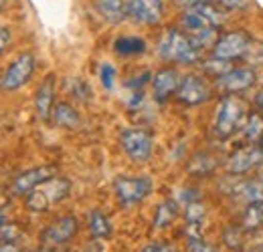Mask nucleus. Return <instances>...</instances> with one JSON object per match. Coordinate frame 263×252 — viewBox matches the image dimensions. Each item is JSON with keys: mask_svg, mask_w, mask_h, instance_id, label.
<instances>
[{"mask_svg": "<svg viewBox=\"0 0 263 252\" xmlns=\"http://www.w3.org/2000/svg\"><path fill=\"white\" fill-rule=\"evenodd\" d=\"M142 252H176V250L172 246H168V244H158L156 242V244H148Z\"/></svg>", "mask_w": 263, "mask_h": 252, "instance_id": "34", "label": "nucleus"}, {"mask_svg": "<svg viewBox=\"0 0 263 252\" xmlns=\"http://www.w3.org/2000/svg\"><path fill=\"white\" fill-rule=\"evenodd\" d=\"M71 192V182L61 176H53L27 194V208L33 212H47L51 206L63 202Z\"/></svg>", "mask_w": 263, "mask_h": 252, "instance_id": "3", "label": "nucleus"}, {"mask_svg": "<svg viewBox=\"0 0 263 252\" xmlns=\"http://www.w3.org/2000/svg\"><path fill=\"white\" fill-rule=\"evenodd\" d=\"M51 117H53V123L55 125L65 127V129H75V127H79V123H81V117H79L77 109L73 105L65 103V101L55 103Z\"/></svg>", "mask_w": 263, "mask_h": 252, "instance_id": "19", "label": "nucleus"}, {"mask_svg": "<svg viewBox=\"0 0 263 252\" xmlns=\"http://www.w3.org/2000/svg\"><path fill=\"white\" fill-rule=\"evenodd\" d=\"M261 133H263V115H259L257 111H255V113H249L245 125L241 129L243 139H245L247 143H257L259 137H261Z\"/></svg>", "mask_w": 263, "mask_h": 252, "instance_id": "21", "label": "nucleus"}, {"mask_svg": "<svg viewBox=\"0 0 263 252\" xmlns=\"http://www.w3.org/2000/svg\"><path fill=\"white\" fill-rule=\"evenodd\" d=\"M247 117H249V107H247V101L243 97L223 95V99L217 107L213 131L219 139H229L237 131L243 129Z\"/></svg>", "mask_w": 263, "mask_h": 252, "instance_id": "1", "label": "nucleus"}, {"mask_svg": "<svg viewBox=\"0 0 263 252\" xmlns=\"http://www.w3.org/2000/svg\"><path fill=\"white\" fill-rule=\"evenodd\" d=\"M204 214H206V208H204V204H200L198 200L191 202V204H186V212H184V216H186V222H189V224H202Z\"/></svg>", "mask_w": 263, "mask_h": 252, "instance_id": "24", "label": "nucleus"}, {"mask_svg": "<svg viewBox=\"0 0 263 252\" xmlns=\"http://www.w3.org/2000/svg\"><path fill=\"white\" fill-rule=\"evenodd\" d=\"M152 188H154V182L148 176H134V178L132 176H120L114 182L116 198L124 206L140 204L142 200H146L150 196Z\"/></svg>", "mask_w": 263, "mask_h": 252, "instance_id": "6", "label": "nucleus"}, {"mask_svg": "<svg viewBox=\"0 0 263 252\" xmlns=\"http://www.w3.org/2000/svg\"><path fill=\"white\" fill-rule=\"evenodd\" d=\"M197 165H200V167L195 170L193 174H197V176H206V174H211V172L215 170V159L211 158L209 154H198L197 158L191 161V170L197 167Z\"/></svg>", "mask_w": 263, "mask_h": 252, "instance_id": "25", "label": "nucleus"}, {"mask_svg": "<svg viewBox=\"0 0 263 252\" xmlns=\"http://www.w3.org/2000/svg\"><path fill=\"white\" fill-rule=\"evenodd\" d=\"M98 12L109 25H120L130 18V0H98Z\"/></svg>", "mask_w": 263, "mask_h": 252, "instance_id": "16", "label": "nucleus"}, {"mask_svg": "<svg viewBox=\"0 0 263 252\" xmlns=\"http://www.w3.org/2000/svg\"><path fill=\"white\" fill-rule=\"evenodd\" d=\"M114 51L120 57H136L146 53V40L136 34H124L114 40Z\"/></svg>", "mask_w": 263, "mask_h": 252, "instance_id": "18", "label": "nucleus"}, {"mask_svg": "<svg viewBox=\"0 0 263 252\" xmlns=\"http://www.w3.org/2000/svg\"><path fill=\"white\" fill-rule=\"evenodd\" d=\"M200 47L197 40L184 31L168 29L160 40V57L168 63L193 65L200 57Z\"/></svg>", "mask_w": 263, "mask_h": 252, "instance_id": "2", "label": "nucleus"}, {"mask_svg": "<svg viewBox=\"0 0 263 252\" xmlns=\"http://www.w3.org/2000/svg\"><path fill=\"white\" fill-rule=\"evenodd\" d=\"M2 4H4V0H0V8H2Z\"/></svg>", "mask_w": 263, "mask_h": 252, "instance_id": "40", "label": "nucleus"}, {"mask_svg": "<svg viewBox=\"0 0 263 252\" xmlns=\"http://www.w3.org/2000/svg\"><path fill=\"white\" fill-rule=\"evenodd\" d=\"M120 143L124 154L136 161V163H146L152 158L154 152V139L150 135V131L140 129V127H128L120 133Z\"/></svg>", "mask_w": 263, "mask_h": 252, "instance_id": "5", "label": "nucleus"}, {"mask_svg": "<svg viewBox=\"0 0 263 252\" xmlns=\"http://www.w3.org/2000/svg\"><path fill=\"white\" fill-rule=\"evenodd\" d=\"M69 91H71L73 97H77L79 101H87L91 97V87L83 79H71L69 81Z\"/></svg>", "mask_w": 263, "mask_h": 252, "instance_id": "26", "label": "nucleus"}, {"mask_svg": "<svg viewBox=\"0 0 263 252\" xmlns=\"http://www.w3.org/2000/svg\"><path fill=\"white\" fill-rule=\"evenodd\" d=\"M164 16L162 0H130V18L136 25L152 27L158 25Z\"/></svg>", "mask_w": 263, "mask_h": 252, "instance_id": "11", "label": "nucleus"}, {"mask_svg": "<svg viewBox=\"0 0 263 252\" xmlns=\"http://www.w3.org/2000/svg\"><path fill=\"white\" fill-rule=\"evenodd\" d=\"M89 232H91L93 238H107L111 234V222L101 210L91 212V216H89Z\"/></svg>", "mask_w": 263, "mask_h": 252, "instance_id": "22", "label": "nucleus"}, {"mask_svg": "<svg viewBox=\"0 0 263 252\" xmlns=\"http://www.w3.org/2000/svg\"><path fill=\"white\" fill-rule=\"evenodd\" d=\"M99 81L105 89H111L114 87V81H116V67L111 63H103L99 69Z\"/></svg>", "mask_w": 263, "mask_h": 252, "instance_id": "28", "label": "nucleus"}, {"mask_svg": "<svg viewBox=\"0 0 263 252\" xmlns=\"http://www.w3.org/2000/svg\"><path fill=\"white\" fill-rule=\"evenodd\" d=\"M36 252H43V250H36Z\"/></svg>", "mask_w": 263, "mask_h": 252, "instance_id": "41", "label": "nucleus"}, {"mask_svg": "<svg viewBox=\"0 0 263 252\" xmlns=\"http://www.w3.org/2000/svg\"><path fill=\"white\" fill-rule=\"evenodd\" d=\"M180 8H193V6H198V4H209V2H213V0H174ZM215 4V2H213Z\"/></svg>", "mask_w": 263, "mask_h": 252, "instance_id": "33", "label": "nucleus"}, {"mask_svg": "<svg viewBox=\"0 0 263 252\" xmlns=\"http://www.w3.org/2000/svg\"><path fill=\"white\" fill-rule=\"evenodd\" d=\"M255 40L245 31H231L221 34L213 43V57L223 59V61H235L249 57L253 53Z\"/></svg>", "mask_w": 263, "mask_h": 252, "instance_id": "4", "label": "nucleus"}, {"mask_svg": "<svg viewBox=\"0 0 263 252\" xmlns=\"http://www.w3.org/2000/svg\"><path fill=\"white\" fill-rule=\"evenodd\" d=\"M263 224V202L261 204H249L243 212V230H255Z\"/></svg>", "mask_w": 263, "mask_h": 252, "instance_id": "23", "label": "nucleus"}, {"mask_svg": "<svg viewBox=\"0 0 263 252\" xmlns=\"http://www.w3.org/2000/svg\"><path fill=\"white\" fill-rule=\"evenodd\" d=\"M223 240H225V244L229 246V248H239L241 246V228H237V226H231L225 230V234H223Z\"/></svg>", "mask_w": 263, "mask_h": 252, "instance_id": "30", "label": "nucleus"}, {"mask_svg": "<svg viewBox=\"0 0 263 252\" xmlns=\"http://www.w3.org/2000/svg\"><path fill=\"white\" fill-rule=\"evenodd\" d=\"M217 6H221L223 10H243L247 8L253 0H213Z\"/></svg>", "mask_w": 263, "mask_h": 252, "instance_id": "31", "label": "nucleus"}, {"mask_svg": "<svg viewBox=\"0 0 263 252\" xmlns=\"http://www.w3.org/2000/svg\"><path fill=\"white\" fill-rule=\"evenodd\" d=\"M257 83V73L253 69L241 67V69H231L223 77L217 79V89L223 91V95H237L241 91L251 89Z\"/></svg>", "mask_w": 263, "mask_h": 252, "instance_id": "10", "label": "nucleus"}, {"mask_svg": "<svg viewBox=\"0 0 263 252\" xmlns=\"http://www.w3.org/2000/svg\"><path fill=\"white\" fill-rule=\"evenodd\" d=\"M79 230V222L75 216H63L59 220H55L53 224L47 226V230L41 234V240L43 244L47 246H59V244H65L69 242Z\"/></svg>", "mask_w": 263, "mask_h": 252, "instance_id": "12", "label": "nucleus"}, {"mask_svg": "<svg viewBox=\"0 0 263 252\" xmlns=\"http://www.w3.org/2000/svg\"><path fill=\"white\" fill-rule=\"evenodd\" d=\"M180 85V75L176 69L172 67H164L160 69L154 77H152V91H154V99L158 103H164L170 95H174L178 91Z\"/></svg>", "mask_w": 263, "mask_h": 252, "instance_id": "14", "label": "nucleus"}, {"mask_svg": "<svg viewBox=\"0 0 263 252\" xmlns=\"http://www.w3.org/2000/svg\"><path fill=\"white\" fill-rule=\"evenodd\" d=\"M235 198L243 204H261L263 202V178H249V180H241L235 190H233Z\"/></svg>", "mask_w": 263, "mask_h": 252, "instance_id": "17", "label": "nucleus"}, {"mask_svg": "<svg viewBox=\"0 0 263 252\" xmlns=\"http://www.w3.org/2000/svg\"><path fill=\"white\" fill-rule=\"evenodd\" d=\"M249 252H263V246H255V248H251Z\"/></svg>", "mask_w": 263, "mask_h": 252, "instance_id": "39", "label": "nucleus"}, {"mask_svg": "<svg viewBox=\"0 0 263 252\" xmlns=\"http://www.w3.org/2000/svg\"><path fill=\"white\" fill-rule=\"evenodd\" d=\"M55 176V167L53 165H41V167H33L29 172H23L21 176H16L12 190L16 196H27L31 190H34L39 184H43L45 180Z\"/></svg>", "mask_w": 263, "mask_h": 252, "instance_id": "15", "label": "nucleus"}, {"mask_svg": "<svg viewBox=\"0 0 263 252\" xmlns=\"http://www.w3.org/2000/svg\"><path fill=\"white\" fill-rule=\"evenodd\" d=\"M10 31L6 29V27H0V53H4L6 51V47L10 45Z\"/></svg>", "mask_w": 263, "mask_h": 252, "instance_id": "32", "label": "nucleus"}, {"mask_svg": "<svg viewBox=\"0 0 263 252\" xmlns=\"http://www.w3.org/2000/svg\"><path fill=\"white\" fill-rule=\"evenodd\" d=\"M253 105H255V111L263 115V87L261 89H257V93L253 97Z\"/></svg>", "mask_w": 263, "mask_h": 252, "instance_id": "35", "label": "nucleus"}, {"mask_svg": "<svg viewBox=\"0 0 263 252\" xmlns=\"http://www.w3.org/2000/svg\"><path fill=\"white\" fill-rule=\"evenodd\" d=\"M263 163V152L257 143H247L235 150L227 159V172L231 176H245Z\"/></svg>", "mask_w": 263, "mask_h": 252, "instance_id": "8", "label": "nucleus"}, {"mask_svg": "<svg viewBox=\"0 0 263 252\" xmlns=\"http://www.w3.org/2000/svg\"><path fill=\"white\" fill-rule=\"evenodd\" d=\"M176 97H178L180 103H184L189 107H195V105L206 103L211 99V87L204 81V77H200L197 73H191V75L180 79Z\"/></svg>", "mask_w": 263, "mask_h": 252, "instance_id": "9", "label": "nucleus"}, {"mask_svg": "<svg viewBox=\"0 0 263 252\" xmlns=\"http://www.w3.org/2000/svg\"><path fill=\"white\" fill-rule=\"evenodd\" d=\"M186 252H219L213 244L204 242L200 236H195V238H189L186 240Z\"/></svg>", "mask_w": 263, "mask_h": 252, "instance_id": "29", "label": "nucleus"}, {"mask_svg": "<svg viewBox=\"0 0 263 252\" xmlns=\"http://www.w3.org/2000/svg\"><path fill=\"white\" fill-rule=\"evenodd\" d=\"M34 57L31 53H23L18 55L12 63L6 67V71L0 75V89L2 91H16L23 85H27L31 81L34 73Z\"/></svg>", "mask_w": 263, "mask_h": 252, "instance_id": "7", "label": "nucleus"}, {"mask_svg": "<svg viewBox=\"0 0 263 252\" xmlns=\"http://www.w3.org/2000/svg\"><path fill=\"white\" fill-rule=\"evenodd\" d=\"M202 67H204V71H209V73L217 75V79H219V77H223L225 73H229L231 69H233V67H231V61H223V59H217V57H213L211 61H206Z\"/></svg>", "mask_w": 263, "mask_h": 252, "instance_id": "27", "label": "nucleus"}, {"mask_svg": "<svg viewBox=\"0 0 263 252\" xmlns=\"http://www.w3.org/2000/svg\"><path fill=\"white\" fill-rule=\"evenodd\" d=\"M55 91H57V77L51 73L43 79L36 97H34V107H36V115L43 119V121H49L51 119V113H53V107H55Z\"/></svg>", "mask_w": 263, "mask_h": 252, "instance_id": "13", "label": "nucleus"}, {"mask_svg": "<svg viewBox=\"0 0 263 252\" xmlns=\"http://www.w3.org/2000/svg\"><path fill=\"white\" fill-rule=\"evenodd\" d=\"M176 216H178L176 202H172V200L160 202L158 208H156V216H154V228H166V226H170L172 222L176 220Z\"/></svg>", "mask_w": 263, "mask_h": 252, "instance_id": "20", "label": "nucleus"}, {"mask_svg": "<svg viewBox=\"0 0 263 252\" xmlns=\"http://www.w3.org/2000/svg\"><path fill=\"white\" fill-rule=\"evenodd\" d=\"M4 222H6V218H4V214H0V230H2V226H4Z\"/></svg>", "mask_w": 263, "mask_h": 252, "instance_id": "37", "label": "nucleus"}, {"mask_svg": "<svg viewBox=\"0 0 263 252\" xmlns=\"http://www.w3.org/2000/svg\"><path fill=\"white\" fill-rule=\"evenodd\" d=\"M0 252H21V250H18L16 244H12V242H4V244H0Z\"/></svg>", "mask_w": 263, "mask_h": 252, "instance_id": "36", "label": "nucleus"}, {"mask_svg": "<svg viewBox=\"0 0 263 252\" xmlns=\"http://www.w3.org/2000/svg\"><path fill=\"white\" fill-rule=\"evenodd\" d=\"M257 145H259V150L263 152V133H261V137H259V141H257Z\"/></svg>", "mask_w": 263, "mask_h": 252, "instance_id": "38", "label": "nucleus"}]
</instances>
